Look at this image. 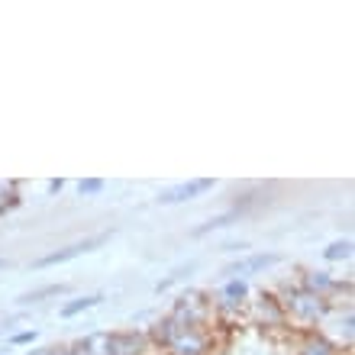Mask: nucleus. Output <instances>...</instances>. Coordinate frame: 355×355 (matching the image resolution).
Returning a JSON list of instances; mask_svg holds the SVG:
<instances>
[{"instance_id":"obj_1","label":"nucleus","mask_w":355,"mask_h":355,"mask_svg":"<svg viewBox=\"0 0 355 355\" xmlns=\"http://www.w3.org/2000/svg\"><path fill=\"white\" fill-rule=\"evenodd\" d=\"M207 187H210V181H197V184H191V187H178V191H168V194L162 197V200H184V197L197 194V191H207Z\"/></svg>"},{"instance_id":"obj_3","label":"nucleus","mask_w":355,"mask_h":355,"mask_svg":"<svg viewBox=\"0 0 355 355\" xmlns=\"http://www.w3.org/2000/svg\"><path fill=\"white\" fill-rule=\"evenodd\" d=\"M0 355H7V352H0Z\"/></svg>"},{"instance_id":"obj_2","label":"nucleus","mask_w":355,"mask_h":355,"mask_svg":"<svg viewBox=\"0 0 355 355\" xmlns=\"http://www.w3.org/2000/svg\"><path fill=\"white\" fill-rule=\"evenodd\" d=\"M3 265H7V262H3V259H0V268H3Z\"/></svg>"}]
</instances>
